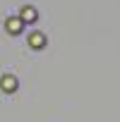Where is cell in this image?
Instances as JSON below:
<instances>
[{
	"mask_svg": "<svg viewBox=\"0 0 120 122\" xmlns=\"http://www.w3.org/2000/svg\"><path fill=\"white\" fill-rule=\"evenodd\" d=\"M5 26H7V31H10V34H19L24 24H22V19H19V17H12V19H7V24H5Z\"/></svg>",
	"mask_w": 120,
	"mask_h": 122,
	"instance_id": "obj_1",
	"label": "cell"
},
{
	"mask_svg": "<svg viewBox=\"0 0 120 122\" xmlns=\"http://www.w3.org/2000/svg\"><path fill=\"white\" fill-rule=\"evenodd\" d=\"M29 43H31L34 48H43V46H46V36H43V34H34V36L29 38Z\"/></svg>",
	"mask_w": 120,
	"mask_h": 122,
	"instance_id": "obj_4",
	"label": "cell"
},
{
	"mask_svg": "<svg viewBox=\"0 0 120 122\" xmlns=\"http://www.w3.org/2000/svg\"><path fill=\"white\" fill-rule=\"evenodd\" d=\"M36 17H38V15H36V10H34V7H24V10H22V15H19L22 24H24V22H34Z\"/></svg>",
	"mask_w": 120,
	"mask_h": 122,
	"instance_id": "obj_3",
	"label": "cell"
},
{
	"mask_svg": "<svg viewBox=\"0 0 120 122\" xmlns=\"http://www.w3.org/2000/svg\"><path fill=\"white\" fill-rule=\"evenodd\" d=\"M0 86H3L5 91L12 93V91L17 89V79H15V77H3V79H0Z\"/></svg>",
	"mask_w": 120,
	"mask_h": 122,
	"instance_id": "obj_2",
	"label": "cell"
}]
</instances>
